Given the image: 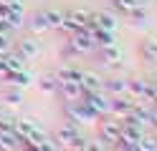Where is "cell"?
Segmentation results:
<instances>
[{
	"mask_svg": "<svg viewBox=\"0 0 157 151\" xmlns=\"http://www.w3.org/2000/svg\"><path fill=\"white\" fill-rule=\"evenodd\" d=\"M81 151H104V141H101V138H99V141H84Z\"/></svg>",
	"mask_w": 157,
	"mask_h": 151,
	"instance_id": "cell-30",
	"label": "cell"
},
{
	"mask_svg": "<svg viewBox=\"0 0 157 151\" xmlns=\"http://www.w3.org/2000/svg\"><path fill=\"white\" fill-rule=\"evenodd\" d=\"M13 3V0H0V5H10Z\"/></svg>",
	"mask_w": 157,
	"mask_h": 151,
	"instance_id": "cell-35",
	"label": "cell"
},
{
	"mask_svg": "<svg viewBox=\"0 0 157 151\" xmlns=\"http://www.w3.org/2000/svg\"><path fill=\"white\" fill-rule=\"evenodd\" d=\"M122 58H124V50H122L119 43L101 48V60H104L106 66H119V60H122Z\"/></svg>",
	"mask_w": 157,
	"mask_h": 151,
	"instance_id": "cell-14",
	"label": "cell"
},
{
	"mask_svg": "<svg viewBox=\"0 0 157 151\" xmlns=\"http://www.w3.org/2000/svg\"><path fill=\"white\" fill-rule=\"evenodd\" d=\"M104 93H109L112 98H117V96H124V93H127V78H122V76L104 78Z\"/></svg>",
	"mask_w": 157,
	"mask_h": 151,
	"instance_id": "cell-12",
	"label": "cell"
},
{
	"mask_svg": "<svg viewBox=\"0 0 157 151\" xmlns=\"http://www.w3.org/2000/svg\"><path fill=\"white\" fill-rule=\"evenodd\" d=\"M25 25H28V30H31L33 35H41V33H46V30H51V28H48L46 15H43V10L33 13V18H31V20H25Z\"/></svg>",
	"mask_w": 157,
	"mask_h": 151,
	"instance_id": "cell-15",
	"label": "cell"
},
{
	"mask_svg": "<svg viewBox=\"0 0 157 151\" xmlns=\"http://www.w3.org/2000/svg\"><path fill=\"white\" fill-rule=\"evenodd\" d=\"M0 131H15V116L0 113Z\"/></svg>",
	"mask_w": 157,
	"mask_h": 151,
	"instance_id": "cell-29",
	"label": "cell"
},
{
	"mask_svg": "<svg viewBox=\"0 0 157 151\" xmlns=\"http://www.w3.org/2000/svg\"><path fill=\"white\" fill-rule=\"evenodd\" d=\"M94 48V40L89 35V30L86 28H78L71 33V38L66 40V53L68 56H81V53H89Z\"/></svg>",
	"mask_w": 157,
	"mask_h": 151,
	"instance_id": "cell-3",
	"label": "cell"
},
{
	"mask_svg": "<svg viewBox=\"0 0 157 151\" xmlns=\"http://www.w3.org/2000/svg\"><path fill=\"white\" fill-rule=\"evenodd\" d=\"M94 23L99 25L101 30H117L119 20H117L114 13H109V10H101V13H94Z\"/></svg>",
	"mask_w": 157,
	"mask_h": 151,
	"instance_id": "cell-17",
	"label": "cell"
},
{
	"mask_svg": "<svg viewBox=\"0 0 157 151\" xmlns=\"http://www.w3.org/2000/svg\"><path fill=\"white\" fill-rule=\"evenodd\" d=\"M10 48H13V45H10V35H8V33H0V56H5Z\"/></svg>",
	"mask_w": 157,
	"mask_h": 151,
	"instance_id": "cell-31",
	"label": "cell"
},
{
	"mask_svg": "<svg viewBox=\"0 0 157 151\" xmlns=\"http://www.w3.org/2000/svg\"><path fill=\"white\" fill-rule=\"evenodd\" d=\"M56 141H58V146L61 149H81L84 146V134H81V126L78 124H71V121H68V124H63L61 128L56 131V136H53Z\"/></svg>",
	"mask_w": 157,
	"mask_h": 151,
	"instance_id": "cell-2",
	"label": "cell"
},
{
	"mask_svg": "<svg viewBox=\"0 0 157 151\" xmlns=\"http://www.w3.org/2000/svg\"><path fill=\"white\" fill-rule=\"evenodd\" d=\"M38 88H41L43 93H58V78L56 76H43L38 81Z\"/></svg>",
	"mask_w": 157,
	"mask_h": 151,
	"instance_id": "cell-25",
	"label": "cell"
},
{
	"mask_svg": "<svg viewBox=\"0 0 157 151\" xmlns=\"http://www.w3.org/2000/svg\"><path fill=\"white\" fill-rule=\"evenodd\" d=\"M0 113H3V108H0Z\"/></svg>",
	"mask_w": 157,
	"mask_h": 151,
	"instance_id": "cell-36",
	"label": "cell"
},
{
	"mask_svg": "<svg viewBox=\"0 0 157 151\" xmlns=\"http://www.w3.org/2000/svg\"><path fill=\"white\" fill-rule=\"evenodd\" d=\"M132 106H134V98L132 96H117V98H112V106H109V116H114V118H124L127 113L132 111Z\"/></svg>",
	"mask_w": 157,
	"mask_h": 151,
	"instance_id": "cell-9",
	"label": "cell"
},
{
	"mask_svg": "<svg viewBox=\"0 0 157 151\" xmlns=\"http://www.w3.org/2000/svg\"><path fill=\"white\" fill-rule=\"evenodd\" d=\"M140 53L144 60H150V63H157V38H144L140 43Z\"/></svg>",
	"mask_w": 157,
	"mask_h": 151,
	"instance_id": "cell-19",
	"label": "cell"
},
{
	"mask_svg": "<svg viewBox=\"0 0 157 151\" xmlns=\"http://www.w3.org/2000/svg\"><path fill=\"white\" fill-rule=\"evenodd\" d=\"M84 101L89 103L99 116H109V106H112V96L101 91H91V93H84Z\"/></svg>",
	"mask_w": 157,
	"mask_h": 151,
	"instance_id": "cell-6",
	"label": "cell"
},
{
	"mask_svg": "<svg viewBox=\"0 0 157 151\" xmlns=\"http://www.w3.org/2000/svg\"><path fill=\"white\" fill-rule=\"evenodd\" d=\"M58 93H61L63 101L74 103V101H81L84 98V88L78 81H58Z\"/></svg>",
	"mask_w": 157,
	"mask_h": 151,
	"instance_id": "cell-8",
	"label": "cell"
},
{
	"mask_svg": "<svg viewBox=\"0 0 157 151\" xmlns=\"http://www.w3.org/2000/svg\"><path fill=\"white\" fill-rule=\"evenodd\" d=\"M147 88H150V81H144V78H140V76L127 78V96H132V98H142Z\"/></svg>",
	"mask_w": 157,
	"mask_h": 151,
	"instance_id": "cell-13",
	"label": "cell"
},
{
	"mask_svg": "<svg viewBox=\"0 0 157 151\" xmlns=\"http://www.w3.org/2000/svg\"><path fill=\"white\" fill-rule=\"evenodd\" d=\"M114 146H117V151H137V144H132V141H124V138H119Z\"/></svg>",
	"mask_w": 157,
	"mask_h": 151,
	"instance_id": "cell-32",
	"label": "cell"
},
{
	"mask_svg": "<svg viewBox=\"0 0 157 151\" xmlns=\"http://www.w3.org/2000/svg\"><path fill=\"white\" fill-rule=\"evenodd\" d=\"M150 124H155L157 126V103L152 106V111H150Z\"/></svg>",
	"mask_w": 157,
	"mask_h": 151,
	"instance_id": "cell-33",
	"label": "cell"
},
{
	"mask_svg": "<svg viewBox=\"0 0 157 151\" xmlns=\"http://www.w3.org/2000/svg\"><path fill=\"white\" fill-rule=\"evenodd\" d=\"M76 151H81V149H76Z\"/></svg>",
	"mask_w": 157,
	"mask_h": 151,
	"instance_id": "cell-37",
	"label": "cell"
},
{
	"mask_svg": "<svg viewBox=\"0 0 157 151\" xmlns=\"http://www.w3.org/2000/svg\"><path fill=\"white\" fill-rule=\"evenodd\" d=\"M0 33H8V35H10V25H8L5 20H0Z\"/></svg>",
	"mask_w": 157,
	"mask_h": 151,
	"instance_id": "cell-34",
	"label": "cell"
},
{
	"mask_svg": "<svg viewBox=\"0 0 157 151\" xmlns=\"http://www.w3.org/2000/svg\"><path fill=\"white\" fill-rule=\"evenodd\" d=\"M99 138L104 144H117L122 138V121L114 118V116H106V118H99Z\"/></svg>",
	"mask_w": 157,
	"mask_h": 151,
	"instance_id": "cell-5",
	"label": "cell"
},
{
	"mask_svg": "<svg viewBox=\"0 0 157 151\" xmlns=\"http://www.w3.org/2000/svg\"><path fill=\"white\" fill-rule=\"evenodd\" d=\"M3 58V63H5V68H8V73H13V70H21V68H25V58L18 53V50H8L5 56H0Z\"/></svg>",
	"mask_w": 157,
	"mask_h": 151,
	"instance_id": "cell-16",
	"label": "cell"
},
{
	"mask_svg": "<svg viewBox=\"0 0 157 151\" xmlns=\"http://www.w3.org/2000/svg\"><path fill=\"white\" fill-rule=\"evenodd\" d=\"M78 83H81L84 93H91V91H101V88H104V78L96 73V70H81Z\"/></svg>",
	"mask_w": 157,
	"mask_h": 151,
	"instance_id": "cell-11",
	"label": "cell"
},
{
	"mask_svg": "<svg viewBox=\"0 0 157 151\" xmlns=\"http://www.w3.org/2000/svg\"><path fill=\"white\" fill-rule=\"evenodd\" d=\"M137 151H157V138L144 134L140 141H137Z\"/></svg>",
	"mask_w": 157,
	"mask_h": 151,
	"instance_id": "cell-27",
	"label": "cell"
},
{
	"mask_svg": "<svg viewBox=\"0 0 157 151\" xmlns=\"http://www.w3.org/2000/svg\"><path fill=\"white\" fill-rule=\"evenodd\" d=\"M66 118L71 121V124H78V126H84V124H96L101 116L96 113V111L86 103V101H74V103H68L66 106Z\"/></svg>",
	"mask_w": 157,
	"mask_h": 151,
	"instance_id": "cell-1",
	"label": "cell"
},
{
	"mask_svg": "<svg viewBox=\"0 0 157 151\" xmlns=\"http://www.w3.org/2000/svg\"><path fill=\"white\" fill-rule=\"evenodd\" d=\"M18 53H21L25 60H33V58H38L43 53V45H41V40H38L36 35H25V38H21L18 40Z\"/></svg>",
	"mask_w": 157,
	"mask_h": 151,
	"instance_id": "cell-7",
	"label": "cell"
},
{
	"mask_svg": "<svg viewBox=\"0 0 157 151\" xmlns=\"http://www.w3.org/2000/svg\"><path fill=\"white\" fill-rule=\"evenodd\" d=\"M61 146H58V141L56 138H48V136H43L41 138V144H38V151H58Z\"/></svg>",
	"mask_w": 157,
	"mask_h": 151,
	"instance_id": "cell-28",
	"label": "cell"
},
{
	"mask_svg": "<svg viewBox=\"0 0 157 151\" xmlns=\"http://www.w3.org/2000/svg\"><path fill=\"white\" fill-rule=\"evenodd\" d=\"M5 81H8V86H13V88H23V91H25L28 86H33L36 76H33L28 68H21V70H13V73H8Z\"/></svg>",
	"mask_w": 157,
	"mask_h": 151,
	"instance_id": "cell-10",
	"label": "cell"
},
{
	"mask_svg": "<svg viewBox=\"0 0 157 151\" xmlns=\"http://www.w3.org/2000/svg\"><path fill=\"white\" fill-rule=\"evenodd\" d=\"M58 81H78L81 78V68H76V66H61L58 68V73H53Z\"/></svg>",
	"mask_w": 157,
	"mask_h": 151,
	"instance_id": "cell-23",
	"label": "cell"
},
{
	"mask_svg": "<svg viewBox=\"0 0 157 151\" xmlns=\"http://www.w3.org/2000/svg\"><path fill=\"white\" fill-rule=\"evenodd\" d=\"M3 98H5V103H8V106H13V108H15V106H23V101H25L23 88H13V86L5 91V96H3Z\"/></svg>",
	"mask_w": 157,
	"mask_h": 151,
	"instance_id": "cell-24",
	"label": "cell"
},
{
	"mask_svg": "<svg viewBox=\"0 0 157 151\" xmlns=\"http://www.w3.org/2000/svg\"><path fill=\"white\" fill-rule=\"evenodd\" d=\"M5 23L10 25V30H18V28H23V25H25V13H23V10H13V8H8Z\"/></svg>",
	"mask_w": 157,
	"mask_h": 151,
	"instance_id": "cell-22",
	"label": "cell"
},
{
	"mask_svg": "<svg viewBox=\"0 0 157 151\" xmlns=\"http://www.w3.org/2000/svg\"><path fill=\"white\" fill-rule=\"evenodd\" d=\"M18 146H21V138L15 131H0V151H15Z\"/></svg>",
	"mask_w": 157,
	"mask_h": 151,
	"instance_id": "cell-20",
	"label": "cell"
},
{
	"mask_svg": "<svg viewBox=\"0 0 157 151\" xmlns=\"http://www.w3.org/2000/svg\"><path fill=\"white\" fill-rule=\"evenodd\" d=\"M127 18L132 20V25H134V28H147V25H150V13L144 10V5L134 8V10H132V13L127 15Z\"/></svg>",
	"mask_w": 157,
	"mask_h": 151,
	"instance_id": "cell-21",
	"label": "cell"
},
{
	"mask_svg": "<svg viewBox=\"0 0 157 151\" xmlns=\"http://www.w3.org/2000/svg\"><path fill=\"white\" fill-rule=\"evenodd\" d=\"M15 134H18V138H28V141H33V144L38 146L41 144V138L46 136L43 134V128L36 124V118H15Z\"/></svg>",
	"mask_w": 157,
	"mask_h": 151,
	"instance_id": "cell-4",
	"label": "cell"
},
{
	"mask_svg": "<svg viewBox=\"0 0 157 151\" xmlns=\"http://www.w3.org/2000/svg\"><path fill=\"white\" fill-rule=\"evenodd\" d=\"M58 151H61V149H58Z\"/></svg>",
	"mask_w": 157,
	"mask_h": 151,
	"instance_id": "cell-38",
	"label": "cell"
},
{
	"mask_svg": "<svg viewBox=\"0 0 157 151\" xmlns=\"http://www.w3.org/2000/svg\"><path fill=\"white\" fill-rule=\"evenodd\" d=\"M142 5V0H114V8L119 10V13H124V15H129L134 8H140Z\"/></svg>",
	"mask_w": 157,
	"mask_h": 151,
	"instance_id": "cell-26",
	"label": "cell"
},
{
	"mask_svg": "<svg viewBox=\"0 0 157 151\" xmlns=\"http://www.w3.org/2000/svg\"><path fill=\"white\" fill-rule=\"evenodd\" d=\"M91 15L94 13H91V10H86V8H76V10H68V13H66V18L74 23V28H84L91 20Z\"/></svg>",
	"mask_w": 157,
	"mask_h": 151,
	"instance_id": "cell-18",
	"label": "cell"
}]
</instances>
